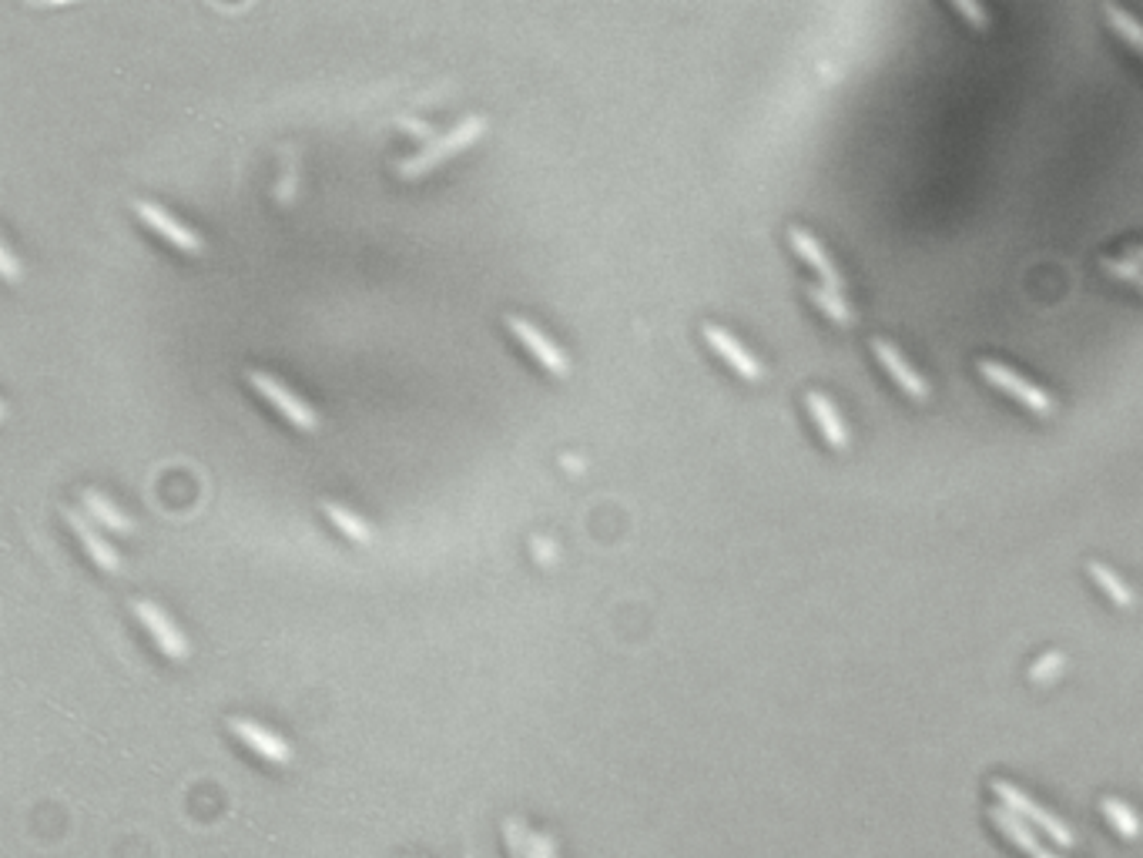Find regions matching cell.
I'll return each instance as SVG.
<instances>
[{
	"mask_svg": "<svg viewBox=\"0 0 1143 858\" xmlns=\"http://www.w3.org/2000/svg\"><path fill=\"white\" fill-rule=\"evenodd\" d=\"M483 131H486V118L470 114V118H464L460 124H453L449 131L430 134V142H426L417 155H409V158L399 161V174H402V178H420V174H426L430 168L443 165V161L453 158L456 152H464L467 145H473Z\"/></svg>",
	"mask_w": 1143,
	"mask_h": 858,
	"instance_id": "1",
	"label": "cell"
},
{
	"mask_svg": "<svg viewBox=\"0 0 1143 858\" xmlns=\"http://www.w3.org/2000/svg\"><path fill=\"white\" fill-rule=\"evenodd\" d=\"M989 791L999 798V805H1002V808L1016 811L1020 819H1026V822H1030L1036 832H1046V835L1054 838L1057 845H1063V848H1073V845H1076V835L1070 832V825H1067L1063 819H1057L1054 811H1046L1043 805H1036L1030 795H1023L1016 785H1010V782H992V785H989Z\"/></svg>",
	"mask_w": 1143,
	"mask_h": 858,
	"instance_id": "2",
	"label": "cell"
},
{
	"mask_svg": "<svg viewBox=\"0 0 1143 858\" xmlns=\"http://www.w3.org/2000/svg\"><path fill=\"white\" fill-rule=\"evenodd\" d=\"M245 376H249V386H252L262 399H268L272 406H276V410H279L296 430L312 433V430L318 426V413L312 410V406H309L299 392H292L286 383H279L276 376H268V373H262V370H249Z\"/></svg>",
	"mask_w": 1143,
	"mask_h": 858,
	"instance_id": "3",
	"label": "cell"
},
{
	"mask_svg": "<svg viewBox=\"0 0 1143 858\" xmlns=\"http://www.w3.org/2000/svg\"><path fill=\"white\" fill-rule=\"evenodd\" d=\"M134 212H139V218L148 225V229H155L165 242H171L175 249H181V252H202L205 249V242H202V235L195 232V229H189V225L185 221H178L168 208H161V205H155V202H148V198H134V205H131Z\"/></svg>",
	"mask_w": 1143,
	"mask_h": 858,
	"instance_id": "4",
	"label": "cell"
},
{
	"mask_svg": "<svg viewBox=\"0 0 1143 858\" xmlns=\"http://www.w3.org/2000/svg\"><path fill=\"white\" fill-rule=\"evenodd\" d=\"M976 370H979V376H983L986 383H992V386H999L1002 392L1016 396L1023 406H1030L1033 413H1049V410H1054V399H1049V396H1046L1039 386L1026 383V379H1023V376H1016L1010 366L996 363V359H979Z\"/></svg>",
	"mask_w": 1143,
	"mask_h": 858,
	"instance_id": "5",
	"label": "cell"
},
{
	"mask_svg": "<svg viewBox=\"0 0 1143 858\" xmlns=\"http://www.w3.org/2000/svg\"><path fill=\"white\" fill-rule=\"evenodd\" d=\"M503 323H507V329L537 355L540 366H546L554 376H567V373H570V359L564 355V349H561L551 336H543L530 319H524V315H507Z\"/></svg>",
	"mask_w": 1143,
	"mask_h": 858,
	"instance_id": "6",
	"label": "cell"
},
{
	"mask_svg": "<svg viewBox=\"0 0 1143 858\" xmlns=\"http://www.w3.org/2000/svg\"><path fill=\"white\" fill-rule=\"evenodd\" d=\"M131 611L139 614V620L145 624V630L155 638V644L161 648V654H168L171 661H181V657L189 654L185 635H181V630L171 624V617H168L158 604H152V601H134Z\"/></svg>",
	"mask_w": 1143,
	"mask_h": 858,
	"instance_id": "7",
	"label": "cell"
},
{
	"mask_svg": "<svg viewBox=\"0 0 1143 858\" xmlns=\"http://www.w3.org/2000/svg\"><path fill=\"white\" fill-rule=\"evenodd\" d=\"M705 339H708V346L724 359V363L731 366V370H735L738 376H745V379H751V383H758L761 376H765V370H761V363H758V359L735 339V336H731L727 329H721V326H714V323H705Z\"/></svg>",
	"mask_w": 1143,
	"mask_h": 858,
	"instance_id": "8",
	"label": "cell"
},
{
	"mask_svg": "<svg viewBox=\"0 0 1143 858\" xmlns=\"http://www.w3.org/2000/svg\"><path fill=\"white\" fill-rule=\"evenodd\" d=\"M868 349H873L876 352V359H879V363H882V370L899 383V389L905 392V396H912V399H926L929 396V386H926V379L916 373V370H912L909 363H905V359L899 355V349L889 342V339H868Z\"/></svg>",
	"mask_w": 1143,
	"mask_h": 858,
	"instance_id": "9",
	"label": "cell"
},
{
	"mask_svg": "<svg viewBox=\"0 0 1143 858\" xmlns=\"http://www.w3.org/2000/svg\"><path fill=\"white\" fill-rule=\"evenodd\" d=\"M228 728H232V735L242 738L252 751H258L265 761L286 764L292 758L289 745L276 732H268L265 725H258V721H252V717H228Z\"/></svg>",
	"mask_w": 1143,
	"mask_h": 858,
	"instance_id": "10",
	"label": "cell"
},
{
	"mask_svg": "<svg viewBox=\"0 0 1143 858\" xmlns=\"http://www.w3.org/2000/svg\"><path fill=\"white\" fill-rule=\"evenodd\" d=\"M64 520H68V527L81 536V547L91 554V560H95L101 570H108V573H118L121 570V557H118V551L108 544V540L95 530V527H91L87 523V517L84 513H77V510H71V507H64Z\"/></svg>",
	"mask_w": 1143,
	"mask_h": 858,
	"instance_id": "11",
	"label": "cell"
},
{
	"mask_svg": "<svg viewBox=\"0 0 1143 858\" xmlns=\"http://www.w3.org/2000/svg\"><path fill=\"white\" fill-rule=\"evenodd\" d=\"M789 242H792V249L815 268V273H818V279H821V286H826V289H832V292H842V279H839V273H835V265H832V258L826 255V249H821L805 229H798V225H792V229H789Z\"/></svg>",
	"mask_w": 1143,
	"mask_h": 858,
	"instance_id": "12",
	"label": "cell"
},
{
	"mask_svg": "<svg viewBox=\"0 0 1143 858\" xmlns=\"http://www.w3.org/2000/svg\"><path fill=\"white\" fill-rule=\"evenodd\" d=\"M805 402H808V413H811V420L818 423L821 436L829 439V446L845 449V446H849V430H845V423L839 420V413L832 410V402H829L826 396H821L818 389H808V392H805Z\"/></svg>",
	"mask_w": 1143,
	"mask_h": 858,
	"instance_id": "13",
	"label": "cell"
},
{
	"mask_svg": "<svg viewBox=\"0 0 1143 858\" xmlns=\"http://www.w3.org/2000/svg\"><path fill=\"white\" fill-rule=\"evenodd\" d=\"M81 500H84V510L95 517L101 527H108L111 533H134V520L124 510H118L101 490H84Z\"/></svg>",
	"mask_w": 1143,
	"mask_h": 858,
	"instance_id": "14",
	"label": "cell"
},
{
	"mask_svg": "<svg viewBox=\"0 0 1143 858\" xmlns=\"http://www.w3.org/2000/svg\"><path fill=\"white\" fill-rule=\"evenodd\" d=\"M989 819H992V825H996V829H999L1006 838H1010L1016 848H1023L1026 855H1033V851L1039 848V838H1036L1033 825H1030L1026 819H1020L1016 811H1010V808L996 805V808L989 811Z\"/></svg>",
	"mask_w": 1143,
	"mask_h": 858,
	"instance_id": "15",
	"label": "cell"
},
{
	"mask_svg": "<svg viewBox=\"0 0 1143 858\" xmlns=\"http://www.w3.org/2000/svg\"><path fill=\"white\" fill-rule=\"evenodd\" d=\"M323 510H326V517L349 536V540H356V544H370V540H373V530H370V523H365L362 517H356L352 510H346L342 504H336V500H323Z\"/></svg>",
	"mask_w": 1143,
	"mask_h": 858,
	"instance_id": "16",
	"label": "cell"
},
{
	"mask_svg": "<svg viewBox=\"0 0 1143 858\" xmlns=\"http://www.w3.org/2000/svg\"><path fill=\"white\" fill-rule=\"evenodd\" d=\"M1100 808H1104V819L1114 825V832H1120L1123 838H1140L1143 822H1140V815H1136V811H1133L1127 801H1120V798H1104Z\"/></svg>",
	"mask_w": 1143,
	"mask_h": 858,
	"instance_id": "17",
	"label": "cell"
},
{
	"mask_svg": "<svg viewBox=\"0 0 1143 858\" xmlns=\"http://www.w3.org/2000/svg\"><path fill=\"white\" fill-rule=\"evenodd\" d=\"M805 292H808V299H811L821 312H826L829 319H835L839 326H852V323H855V312L845 305V299H842L839 292H832V289H826V286H808Z\"/></svg>",
	"mask_w": 1143,
	"mask_h": 858,
	"instance_id": "18",
	"label": "cell"
},
{
	"mask_svg": "<svg viewBox=\"0 0 1143 858\" xmlns=\"http://www.w3.org/2000/svg\"><path fill=\"white\" fill-rule=\"evenodd\" d=\"M1086 570H1090V577L1096 580V583H1100L1104 587V594L1114 601V604H1120V607H1133V594L1127 591V583L1114 573V570H1107L1100 560H1086Z\"/></svg>",
	"mask_w": 1143,
	"mask_h": 858,
	"instance_id": "19",
	"label": "cell"
},
{
	"mask_svg": "<svg viewBox=\"0 0 1143 858\" xmlns=\"http://www.w3.org/2000/svg\"><path fill=\"white\" fill-rule=\"evenodd\" d=\"M1104 17L1110 21V27L1130 44V48H1136V51L1143 55V24H1140L1136 17H1130L1127 11H1120V8H1114V4L1104 8Z\"/></svg>",
	"mask_w": 1143,
	"mask_h": 858,
	"instance_id": "20",
	"label": "cell"
},
{
	"mask_svg": "<svg viewBox=\"0 0 1143 858\" xmlns=\"http://www.w3.org/2000/svg\"><path fill=\"white\" fill-rule=\"evenodd\" d=\"M503 832H507V845H510V855H514V858H530L533 835L527 832V825H524L520 819H507Z\"/></svg>",
	"mask_w": 1143,
	"mask_h": 858,
	"instance_id": "21",
	"label": "cell"
},
{
	"mask_svg": "<svg viewBox=\"0 0 1143 858\" xmlns=\"http://www.w3.org/2000/svg\"><path fill=\"white\" fill-rule=\"evenodd\" d=\"M1100 265L1107 268L1110 276L1127 279V282H1133V286L1143 289V265H1140V262H1133V258H1100Z\"/></svg>",
	"mask_w": 1143,
	"mask_h": 858,
	"instance_id": "22",
	"label": "cell"
},
{
	"mask_svg": "<svg viewBox=\"0 0 1143 858\" xmlns=\"http://www.w3.org/2000/svg\"><path fill=\"white\" fill-rule=\"evenodd\" d=\"M1060 667H1063V654H1046L1043 661H1036L1030 667V677H1033V681H1046V677H1054Z\"/></svg>",
	"mask_w": 1143,
	"mask_h": 858,
	"instance_id": "23",
	"label": "cell"
},
{
	"mask_svg": "<svg viewBox=\"0 0 1143 858\" xmlns=\"http://www.w3.org/2000/svg\"><path fill=\"white\" fill-rule=\"evenodd\" d=\"M0 268H4V279H8V282H17L21 268H17V258H14V252H11L8 242H0Z\"/></svg>",
	"mask_w": 1143,
	"mask_h": 858,
	"instance_id": "24",
	"label": "cell"
},
{
	"mask_svg": "<svg viewBox=\"0 0 1143 858\" xmlns=\"http://www.w3.org/2000/svg\"><path fill=\"white\" fill-rule=\"evenodd\" d=\"M530 858H557V845H554V838H551V835H533Z\"/></svg>",
	"mask_w": 1143,
	"mask_h": 858,
	"instance_id": "25",
	"label": "cell"
},
{
	"mask_svg": "<svg viewBox=\"0 0 1143 858\" xmlns=\"http://www.w3.org/2000/svg\"><path fill=\"white\" fill-rule=\"evenodd\" d=\"M959 14H966L976 27H986L989 24V14L983 8H973V4H959Z\"/></svg>",
	"mask_w": 1143,
	"mask_h": 858,
	"instance_id": "26",
	"label": "cell"
},
{
	"mask_svg": "<svg viewBox=\"0 0 1143 858\" xmlns=\"http://www.w3.org/2000/svg\"><path fill=\"white\" fill-rule=\"evenodd\" d=\"M1127 258H1133V262H1140V265H1143V245H1140V249H1130V252H1127Z\"/></svg>",
	"mask_w": 1143,
	"mask_h": 858,
	"instance_id": "27",
	"label": "cell"
},
{
	"mask_svg": "<svg viewBox=\"0 0 1143 858\" xmlns=\"http://www.w3.org/2000/svg\"><path fill=\"white\" fill-rule=\"evenodd\" d=\"M1033 858H1060V855H1054V851H1046V848L1039 845V848L1033 851Z\"/></svg>",
	"mask_w": 1143,
	"mask_h": 858,
	"instance_id": "28",
	"label": "cell"
}]
</instances>
